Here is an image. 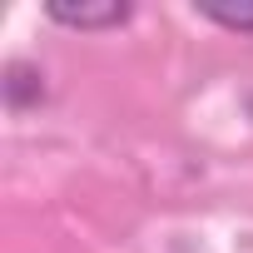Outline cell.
Listing matches in <instances>:
<instances>
[{"mask_svg": "<svg viewBox=\"0 0 253 253\" xmlns=\"http://www.w3.org/2000/svg\"><path fill=\"white\" fill-rule=\"evenodd\" d=\"M50 20L70 25V30H114L129 20V5L124 0H104V5H70V0H50L45 5Z\"/></svg>", "mask_w": 253, "mask_h": 253, "instance_id": "cell-1", "label": "cell"}, {"mask_svg": "<svg viewBox=\"0 0 253 253\" xmlns=\"http://www.w3.org/2000/svg\"><path fill=\"white\" fill-rule=\"evenodd\" d=\"M30 94H35V99L45 94L40 75H35L30 65H10V80H5V99H10V109H25V104H30Z\"/></svg>", "mask_w": 253, "mask_h": 253, "instance_id": "cell-2", "label": "cell"}, {"mask_svg": "<svg viewBox=\"0 0 253 253\" xmlns=\"http://www.w3.org/2000/svg\"><path fill=\"white\" fill-rule=\"evenodd\" d=\"M213 25H223V30H243V35H253V5H199Z\"/></svg>", "mask_w": 253, "mask_h": 253, "instance_id": "cell-3", "label": "cell"}]
</instances>
